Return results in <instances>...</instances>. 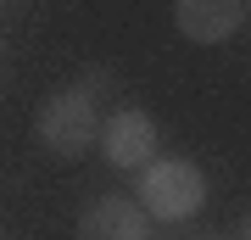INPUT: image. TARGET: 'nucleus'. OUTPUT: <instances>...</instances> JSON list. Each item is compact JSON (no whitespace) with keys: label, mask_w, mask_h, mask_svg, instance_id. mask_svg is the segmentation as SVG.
<instances>
[{"label":"nucleus","mask_w":251,"mask_h":240,"mask_svg":"<svg viewBox=\"0 0 251 240\" xmlns=\"http://www.w3.org/2000/svg\"><path fill=\"white\" fill-rule=\"evenodd\" d=\"M34 134L50 157L62 162H78L84 151H95L100 140V101L90 84H62L56 95H45V107L34 117Z\"/></svg>","instance_id":"obj_1"},{"label":"nucleus","mask_w":251,"mask_h":240,"mask_svg":"<svg viewBox=\"0 0 251 240\" xmlns=\"http://www.w3.org/2000/svg\"><path fill=\"white\" fill-rule=\"evenodd\" d=\"M134 201L145 207L151 223H184L206 207V173L190 157H156L151 168H140Z\"/></svg>","instance_id":"obj_2"},{"label":"nucleus","mask_w":251,"mask_h":240,"mask_svg":"<svg viewBox=\"0 0 251 240\" xmlns=\"http://www.w3.org/2000/svg\"><path fill=\"white\" fill-rule=\"evenodd\" d=\"M100 157L112 162V168H123V173H140V168H151L156 162V117L145 112V107H117L106 123H100Z\"/></svg>","instance_id":"obj_3"},{"label":"nucleus","mask_w":251,"mask_h":240,"mask_svg":"<svg viewBox=\"0 0 251 240\" xmlns=\"http://www.w3.org/2000/svg\"><path fill=\"white\" fill-rule=\"evenodd\" d=\"M173 28L190 45H229L246 28V0H173Z\"/></svg>","instance_id":"obj_4"},{"label":"nucleus","mask_w":251,"mask_h":240,"mask_svg":"<svg viewBox=\"0 0 251 240\" xmlns=\"http://www.w3.org/2000/svg\"><path fill=\"white\" fill-rule=\"evenodd\" d=\"M78 240H151V218L134 196H100L78 213Z\"/></svg>","instance_id":"obj_5"},{"label":"nucleus","mask_w":251,"mask_h":240,"mask_svg":"<svg viewBox=\"0 0 251 240\" xmlns=\"http://www.w3.org/2000/svg\"><path fill=\"white\" fill-rule=\"evenodd\" d=\"M240 240H251V213H246V218H240Z\"/></svg>","instance_id":"obj_6"},{"label":"nucleus","mask_w":251,"mask_h":240,"mask_svg":"<svg viewBox=\"0 0 251 240\" xmlns=\"http://www.w3.org/2000/svg\"><path fill=\"white\" fill-rule=\"evenodd\" d=\"M246 28H251V0H246Z\"/></svg>","instance_id":"obj_7"},{"label":"nucleus","mask_w":251,"mask_h":240,"mask_svg":"<svg viewBox=\"0 0 251 240\" xmlns=\"http://www.w3.org/2000/svg\"><path fill=\"white\" fill-rule=\"evenodd\" d=\"M0 240H6V235H0Z\"/></svg>","instance_id":"obj_8"}]
</instances>
